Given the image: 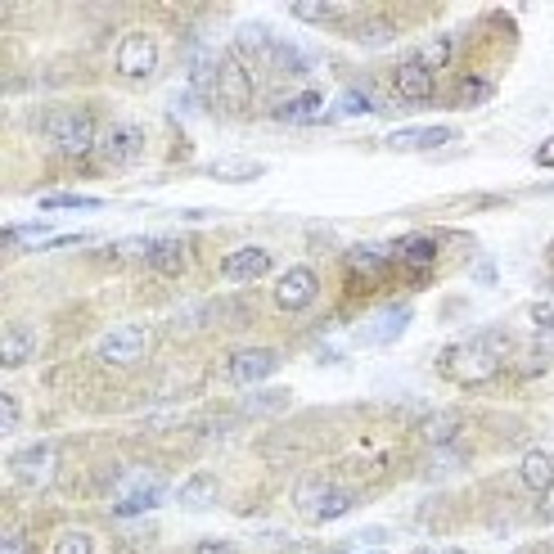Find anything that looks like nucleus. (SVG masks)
Listing matches in <instances>:
<instances>
[{"instance_id": "cd10ccee", "label": "nucleus", "mask_w": 554, "mask_h": 554, "mask_svg": "<svg viewBox=\"0 0 554 554\" xmlns=\"http://www.w3.org/2000/svg\"><path fill=\"white\" fill-rule=\"evenodd\" d=\"M464 469V455L455 451V446H433V455H428L424 464V478H446V473Z\"/></svg>"}, {"instance_id": "4c0bfd02", "label": "nucleus", "mask_w": 554, "mask_h": 554, "mask_svg": "<svg viewBox=\"0 0 554 554\" xmlns=\"http://www.w3.org/2000/svg\"><path fill=\"white\" fill-rule=\"evenodd\" d=\"M0 554H28V541H23L19 527H10V532H5V541H0Z\"/></svg>"}, {"instance_id": "2f4dec72", "label": "nucleus", "mask_w": 554, "mask_h": 554, "mask_svg": "<svg viewBox=\"0 0 554 554\" xmlns=\"http://www.w3.org/2000/svg\"><path fill=\"white\" fill-rule=\"evenodd\" d=\"M55 554H95V541L91 532H82V527H73V532H64L55 541Z\"/></svg>"}, {"instance_id": "a19ab883", "label": "nucleus", "mask_w": 554, "mask_h": 554, "mask_svg": "<svg viewBox=\"0 0 554 554\" xmlns=\"http://www.w3.org/2000/svg\"><path fill=\"white\" fill-rule=\"evenodd\" d=\"M356 541H361V545H383V541H388V532H383V527H365Z\"/></svg>"}, {"instance_id": "9d476101", "label": "nucleus", "mask_w": 554, "mask_h": 554, "mask_svg": "<svg viewBox=\"0 0 554 554\" xmlns=\"http://www.w3.org/2000/svg\"><path fill=\"white\" fill-rule=\"evenodd\" d=\"M10 473H14V482H23V487H46V482L55 478V446L37 442V446H28V451H19L10 460Z\"/></svg>"}, {"instance_id": "6e6552de", "label": "nucleus", "mask_w": 554, "mask_h": 554, "mask_svg": "<svg viewBox=\"0 0 554 554\" xmlns=\"http://www.w3.org/2000/svg\"><path fill=\"white\" fill-rule=\"evenodd\" d=\"M320 293V280L311 266H289V271L275 280V307L280 311H307Z\"/></svg>"}, {"instance_id": "f3484780", "label": "nucleus", "mask_w": 554, "mask_h": 554, "mask_svg": "<svg viewBox=\"0 0 554 554\" xmlns=\"http://www.w3.org/2000/svg\"><path fill=\"white\" fill-rule=\"evenodd\" d=\"M460 424L464 419L455 415V410H428V415L419 419V437H424V446H451L455 437H460Z\"/></svg>"}, {"instance_id": "bb28decb", "label": "nucleus", "mask_w": 554, "mask_h": 554, "mask_svg": "<svg viewBox=\"0 0 554 554\" xmlns=\"http://www.w3.org/2000/svg\"><path fill=\"white\" fill-rule=\"evenodd\" d=\"M284 406H289V392H284V388L253 392V397H244V415H280Z\"/></svg>"}, {"instance_id": "f257e3e1", "label": "nucleus", "mask_w": 554, "mask_h": 554, "mask_svg": "<svg viewBox=\"0 0 554 554\" xmlns=\"http://www.w3.org/2000/svg\"><path fill=\"white\" fill-rule=\"evenodd\" d=\"M509 356V334L505 329H482V334H473L469 343L451 347V352L442 356V374L455 383H464V388H478V383H491L500 374V365H505Z\"/></svg>"}, {"instance_id": "b1692460", "label": "nucleus", "mask_w": 554, "mask_h": 554, "mask_svg": "<svg viewBox=\"0 0 554 554\" xmlns=\"http://www.w3.org/2000/svg\"><path fill=\"white\" fill-rule=\"evenodd\" d=\"M329 478H302L298 487H293V505H298V514H307V518H316L320 514V505L329 500Z\"/></svg>"}, {"instance_id": "20e7f679", "label": "nucleus", "mask_w": 554, "mask_h": 554, "mask_svg": "<svg viewBox=\"0 0 554 554\" xmlns=\"http://www.w3.org/2000/svg\"><path fill=\"white\" fill-rule=\"evenodd\" d=\"M248 100H253V73L239 55H226L217 68V104L226 113H244Z\"/></svg>"}, {"instance_id": "7ed1b4c3", "label": "nucleus", "mask_w": 554, "mask_h": 554, "mask_svg": "<svg viewBox=\"0 0 554 554\" xmlns=\"http://www.w3.org/2000/svg\"><path fill=\"white\" fill-rule=\"evenodd\" d=\"M145 352H149L145 325H118L95 343V356H100L104 365H136V361H145Z\"/></svg>"}, {"instance_id": "4468645a", "label": "nucleus", "mask_w": 554, "mask_h": 554, "mask_svg": "<svg viewBox=\"0 0 554 554\" xmlns=\"http://www.w3.org/2000/svg\"><path fill=\"white\" fill-rule=\"evenodd\" d=\"M392 262H397V248H383V244H356L352 253H347V266H352V275H361V280H383Z\"/></svg>"}, {"instance_id": "0eeeda50", "label": "nucleus", "mask_w": 554, "mask_h": 554, "mask_svg": "<svg viewBox=\"0 0 554 554\" xmlns=\"http://www.w3.org/2000/svg\"><path fill=\"white\" fill-rule=\"evenodd\" d=\"M275 370H280V352H275V347H244V352H235L226 365L230 383H239V388H257V383H266Z\"/></svg>"}, {"instance_id": "c756f323", "label": "nucleus", "mask_w": 554, "mask_h": 554, "mask_svg": "<svg viewBox=\"0 0 554 554\" xmlns=\"http://www.w3.org/2000/svg\"><path fill=\"white\" fill-rule=\"evenodd\" d=\"M361 113H374V100L365 91H343V95H338L334 118H361Z\"/></svg>"}, {"instance_id": "79ce46f5", "label": "nucleus", "mask_w": 554, "mask_h": 554, "mask_svg": "<svg viewBox=\"0 0 554 554\" xmlns=\"http://www.w3.org/2000/svg\"><path fill=\"white\" fill-rule=\"evenodd\" d=\"M536 167H554V136L545 140L541 149H536Z\"/></svg>"}, {"instance_id": "37998d69", "label": "nucleus", "mask_w": 554, "mask_h": 554, "mask_svg": "<svg viewBox=\"0 0 554 554\" xmlns=\"http://www.w3.org/2000/svg\"><path fill=\"white\" fill-rule=\"evenodd\" d=\"M541 518H545V523H554V487L541 491Z\"/></svg>"}, {"instance_id": "39448f33", "label": "nucleus", "mask_w": 554, "mask_h": 554, "mask_svg": "<svg viewBox=\"0 0 554 554\" xmlns=\"http://www.w3.org/2000/svg\"><path fill=\"white\" fill-rule=\"evenodd\" d=\"M95 154H100V163H109V167L136 163V158L145 154V131H140L136 122H113L109 131H100V145H95Z\"/></svg>"}, {"instance_id": "7c9ffc66", "label": "nucleus", "mask_w": 554, "mask_h": 554, "mask_svg": "<svg viewBox=\"0 0 554 554\" xmlns=\"http://www.w3.org/2000/svg\"><path fill=\"white\" fill-rule=\"evenodd\" d=\"M352 505H356L352 491H329V500L320 505V514H316V523H334V518L352 514Z\"/></svg>"}, {"instance_id": "2eb2a0df", "label": "nucleus", "mask_w": 554, "mask_h": 554, "mask_svg": "<svg viewBox=\"0 0 554 554\" xmlns=\"http://www.w3.org/2000/svg\"><path fill=\"white\" fill-rule=\"evenodd\" d=\"M221 496V482L217 473H194V478L181 482V491H176V505L190 509V514H203V509H212Z\"/></svg>"}, {"instance_id": "4be33fe9", "label": "nucleus", "mask_w": 554, "mask_h": 554, "mask_svg": "<svg viewBox=\"0 0 554 554\" xmlns=\"http://www.w3.org/2000/svg\"><path fill=\"white\" fill-rule=\"evenodd\" d=\"M320 109H325V95H320V91H302V95H293V100L275 104V118H280V122H316Z\"/></svg>"}, {"instance_id": "a18cd8bd", "label": "nucleus", "mask_w": 554, "mask_h": 554, "mask_svg": "<svg viewBox=\"0 0 554 554\" xmlns=\"http://www.w3.org/2000/svg\"><path fill=\"white\" fill-rule=\"evenodd\" d=\"M289 554H325V550H316V545H293Z\"/></svg>"}, {"instance_id": "c85d7f7f", "label": "nucleus", "mask_w": 554, "mask_h": 554, "mask_svg": "<svg viewBox=\"0 0 554 554\" xmlns=\"http://www.w3.org/2000/svg\"><path fill=\"white\" fill-rule=\"evenodd\" d=\"M451 50H455V41L451 37H433V41H424V46H419V64L428 68V73H437V68H446L451 64Z\"/></svg>"}, {"instance_id": "c9c22d12", "label": "nucleus", "mask_w": 554, "mask_h": 554, "mask_svg": "<svg viewBox=\"0 0 554 554\" xmlns=\"http://www.w3.org/2000/svg\"><path fill=\"white\" fill-rule=\"evenodd\" d=\"M0 428L5 433L19 428V401H14V392H0Z\"/></svg>"}, {"instance_id": "a878e982", "label": "nucleus", "mask_w": 554, "mask_h": 554, "mask_svg": "<svg viewBox=\"0 0 554 554\" xmlns=\"http://www.w3.org/2000/svg\"><path fill=\"white\" fill-rule=\"evenodd\" d=\"M352 37H356V46L379 50V46H392V41H397V28H392V23H383V19H370V23H361Z\"/></svg>"}, {"instance_id": "412c9836", "label": "nucleus", "mask_w": 554, "mask_h": 554, "mask_svg": "<svg viewBox=\"0 0 554 554\" xmlns=\"http://www.w3.org/2000/svg\"><path fill=\"white\" fill-rule=\"evenodd\" d=\"M392 248H397V262L410 266V271H428V266L437 262L433 235H410V239H401V244H392Z\"/></svg>"}, {"instance_id": "393cba45", "label": "nucleus", "mask_w": 554, "mask_h": 554, "mask_svg": "<svg viewBox=\"0 0 554 554\" xmlns=\"http://www.w3.org/2000/svg\"><path fill=\"white\" fill-rule=\"evenodd\" d=\"M343 5H329V0H298L293 5V19H302V23H338L343 19Z\"/></svg>"}, {"instance_id": "f03ea898", "label": "nucleus", "mask_w": 554, "mask_h": 554, "mask_svg": "<svg viewBox=\"0 0 554 554\" xmlns=\"http://www.w3.org/2000/svg\"><path fill=\"white\" fill-rule=\"evenodd\" d=\"M41 131H46V140L59 149V154L68 158H82L91 154L95 145H100V131H95V118L86 109H50L46 122H41Z\"/></svg>"}, {"instance_id": "f8f14e48", "label": "nucleus", "mask_w": 554, "mask_h": 554, "mask_svg": "<svg viewBox=\"0 0 554 554\" xmlns=\"http://www.w3.org/2000/svg\"><path fill=\"white\" fill-rule=\"evenodd\" d=\"M32 356H37V329L23 325V320H10L5 334H0V365H5V370H19Z\"/></svg>"}, {"instance_id": "1a4fd4ad", "label": "nucleus", "mask_w": 554, "mask_h": 554, "mask_svg": "<svg viewBox=\"0 0 554 554\" xmlns=\"http://www.w3.org/2000/svg\"><path fill=\"white\" fill-rule=\"evenodd\" d=\"M271 266H275V257L266 253V248L248 244V248H235V253L221 257V280L253 284V280H262V275H271Z\"/></svg>"}, {"instance_id": "ddd939ff", "label": "nucleus", "mask_w": 554, "mask_h": 554, "mask_svg": "<svg viewBox=\"0 0 554 554\" xmlns=\"http://www.w3.org/2000/svg\"><path fill=\"white\" fill-rule=\"evenodd\" d=\"M392 86H397V95L406 104H428V100H433V73H428V68L419 64L415 55L397 64V73H392Z\"/></svg>"}, {"instance_id": "de8ad7c7", "label": "nucleus", "mask_w": 554, "mask_h": 554, "mask_svg": "<svg viewBox=\"0 0 554 554\" xmlns=\"http://www.w3.org/2000/svg\"><path fill=\"white\" fill-rule=\"evenodd\" d=\"M545 194H554V185H545Z\"/></svg>"}, {"instance_id": "49530a36", "label": "nucleus", "mask_w": 554, "mask_h": 554, "mask_svg": "<svg viewBox=\"0 0 554 554\" xmlns=\"http://www.w3.org/2000/svg\"><path fill=\"white\" fill-rule=\"evenodd\" d=\"M518 554H541V550H518Z\"/></svg>"}, {"instance_id": "473e14b6", "label": "nucleus", "mask_w": 554, "mask_h": 554, "mask_svg": "<svg viewBox=\"0 0 554 554\" xmlns=\"http://www.w3.org/2000/svg\"><path fill=\"white\" fill-rule=\"evenodd\" d=\"M491 100V82L487 77H469V82H460V104L464 109H478V104Z\"/></svg>"}, {"instance_id": "58836bf2", "label": "nucleus", "mask_w": 554, "mask_h": 554, "mask_svg": "<svg viewBox=\"0 0 554 554\" xmlns=\"http://www.w3.org/2000/svg\"><path fill=\"white\" fill-rule=\"evenodd\" d=\"M532 325L536 329H554V302H536V307H532Z\"/></svg>"}, {"instance_id": "72a5a7b5", "label": "nucleus", "mask_w": 554, "mask_h": 554, "mask_svg": "<svg viewBox=\"0 0 554 554\" xmlns=\"http://www.w3.org/2000/svg\"><path fill=\"white\" fill-rule=\"evenodd\" d=\"M41 208H82V212H91V208H104L100 199H91V194H50L46 203H41Z\"/></svg>"}, {"instance_id": "5701e85b", "label": "nucleus", "mask_w": 554, "mask_h": 554, "mask_svg": "<svg viewBox=\"0 0 554 554\" xmlns=\"http://www.w3.org/2000/svg\"><path fill=\"white\" fill-rule=\"evenodd\" d=\"M149 271L181 275L185 271V244L181 239H154V248H149Z\"/></svg>"}, {"instance_id": "9b49d317", "label": "nucleus", "mask_w": 554, "mask_h": 554, "mask_svg": "<svg viewBox=\"0 0 554 554\" xmlns=\"http://www.w3.org/2000/svg\"><path fill=\"white\" fill-rule=\"evenodd\" d=\"M406 325H410V307H388V311H379L374 320H365V325L356 329V343L361 347H388L406 334Z\"/></svg>"}, {"instance_id": "c03bdc74", "label": "nucleus", "mask_w": 554, "mask_h": 554, "mask_svg": "<svg viewBox=\"0 0 554 554\" xmlns=\"http://www.w3.org/2000/svg\"><path fill=\"white\" fill-rule=\"evenodd\" d=\"M424 554H464V550H455V545H428Z\"/></svg>"}, {"instance_id": "a211bd4d", "label": "nucleus", "mask_w": 554, "mask_h": 554, "mask_svg": "<svg viewBox=\"0 0 554 554\" xmlns=\"http://www.w3.org/2000/svg\"><path fill=\"white\" fill-rule=\"evenodd\" d=\"M208 176L226 185H248L266 176V163H257V158H217V163H208Z\"/></svg>"}, {"instance_id": "ea45409f", "label": "nucleus", "mask_w": 554, "mask_h": 554, "mask_svg": "<svg viewBox=\"0 0 554 554\" xmlns=\"http://www.w3.org/2000/svg\"><path fill=\"white\" fill-rule=\"evenodd\" d=\"M194 554H235V545L230 541H199V550Z\"/></svg>"}, {"instance_id": "423d86ee", "label": "nucleus", "mask_w": 554, "mask_h": 554, "mask_svg": "<svg viewBox=\"0 0 554 554\" xmlns=\"http://www.w3.org/2000/svg\"><path fill=\"white\" fill-rule=\"evenodd\" d=\"M113 64H118V73L127 77V82H145V77H154V68H158V41L149 37V32H127Z\"/></svg>"}, {"instance_id": "dca6fc26", "label": "nucleus", "mask_w": 554, "mask_h": 554, "mask_svg": "<svg viewBox=\"0 0 554 554\" xmlns=\"http://www.w3.org/2000/svg\"><path fill=\"white\" fill-rule=\"evenodd\" d=\"M451 140H455L451 127H401L388 136V149L410 154V149H437V145H451Z\"/></svg>"}, {"instance_id": "f704fd0d", "label": "nucleus", "mask_w": 554, "mask_h": 554, "mask_svg": "<svg viewBox=\"0 0 554 554\" xmlns=\"http://www.w3.org/2000/svg\"><path fill=\"white\" fill-rule=\"evenodd\" d=\"M208 302H199V307H181V311H176V316H172V325L176 329H199L203 325V320H208Z\"/></svg>"}, {"instance_id": "6ab92c4d", "label": "nucleus", "mask_w": 554, "mask_h": 554, "mask_svg": "<svg viewBox=\"0 0 554 554\" xmlns=\"http://www.w3.org/2000/svg\"><path fill=\"white\" fill-rule=\"evenodd\" d=\"M163 496H167V491H163V482H158V478H149V482H140V487L122 491V500H118V505H113V514H118V518L145 514V509H154Z\"/></svg>"}, {"instance_id": "e433bc0d", "label": "nucleus", "mask_w": 554, "mask_h": 554, "mask_svg": "<svg viewBox=\"0 0 554 554\" xmlns=\"http://www.w3.org/2000/svg\"><path fill=\"white\" fill-rule=\"evenodd\" d=\"M532 352L541 356V361H550V356H554V329H536V338H532Z\"/></svg>"}, {"instance_id": "aec40b11", "label": "nucleus", "mask_w": 554, "mask_h": 554, "mask_svg": "<svg viewBox=\"0 0 554 554\" xmlns=\"http://www.w3.org/2000/svg\"><path fill=\"white\" fill-rule=\"evenodd\" d=\"M518 478H523V487H532V491H550L554 487V455L527 451L523 464H518Z\"/></svg>"}]
</instances>
